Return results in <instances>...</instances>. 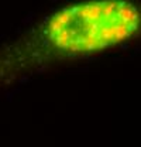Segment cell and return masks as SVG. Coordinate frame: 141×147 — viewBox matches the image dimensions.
Returning a JSON list of instances; mask_svg holds the SVG:
<instances>
[{
  "label": "cell",
  "mask_w": 141,
  "mask_h": 147,
  "mask_svg": "<svg viewBox=\"0 0 141 147\" xmlns=\"http://www.w3.org/2000/svg\"><path fill=\"white\" fill-rule=\"evenodd\" d=\"M141 14L124 0H99L59 11L48 26L54 44L69 53H90L133 36Z\"/></svg>",
  "instance_id": "1"
}]
</instances>
